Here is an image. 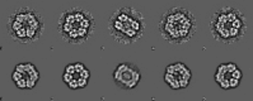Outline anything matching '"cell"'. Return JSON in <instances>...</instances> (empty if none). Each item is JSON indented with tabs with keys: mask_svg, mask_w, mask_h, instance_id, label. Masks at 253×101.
I'll return each instance as SVG.
<instances>
[{
	"mask_svg": "<svg viewBox=\"0 0 253 101\" xmlns=\"http://www.w3.org/2000/svg\"><path fill=\"white\" fill-rule=\"evenodd\" d=\"M112 80L119 89L125 91L134 90L141 81V71L135 63L121 62L113 70Z\"/></svg>",
	"mask_w": 253,
	"mask_h": 101,
	"instance_id": "6",
	"label": "cell"
},
{
	"mask_svg": "<svg viewBox=\"0 0 253 101\" xmlns=\"http://www.w3.org/2000/svg\"><path fill=\"white\" fill-rule=\"evenodd\" d=\"M246 15L234 6H221L212 14L210 22V30L216 41L233 45L241 41L247 32Z\"/></svg>",
	"mask_w": 253,
	"mask_h": 101,
	"instance_id": "5",
	"label": "cell"
},
{
	"mask_svg": "<svg viewBox=\"0 0 253 101\" xmlns=\"http://www.w3.org/2000/svg\"><path fill=\"white\" fill-rule=\"evenodd\" d=\"M161 36L172 45H183L197 32V19L182 6H173L162 14L158 24Z\"/></svg>",
	"mask_w": 253,
	"mask_h": 101,
	"instance_id": "1",
	"label": "cell"
},
{
	"mask_svg": "<svg viewBox=\"0 0 253 101\" xmlns=\"http://www.w3.org/2000/svg\"><path fill=\"white\" fill-rule=\"evenodd\" d=\"M57 30L61 38L70 45H83L95 30V19L88 10L72 6L60 14Z\"/></svg>",
	"mask_w": 253,
	"mask_h": 101,
	"instance_id": "4",
	"label": "cell"
},
{
	"mask_svg": "<svg viewBox=\"0 0 253 101\" xmlns=\"http://www.w3.org/2000/svg\"><path fill=\"white\" fill-rule=\"evenodd\" d=\"M5 28L13 41L21 45H31L43 34L45 21L36 9L21 6L8 17Z\"/></svg>",
	"mask_w": 253,
	"mask_h": 101,
	"instance_id": "2",
	"label": "cell"
},
{
	"mask_svg": "<svg viewBox=\"0 0 253 101\" xmlns=\"http://www.w3.org/2000/svg\"><path fill=\"white\" fill-rule=\"evenodd\" d=\"M12 81L21 90H32L40 81V71L32 62H22L15 65L12 72Z\"/></svg>",
	"mask_w": 253,
	"mask_h": 101,
	"instance_id": "10",
	"label": "cell"
},
{
	"mask_svg": "<svg viewBox=\"0 0 253 101\" xmlns=\"http://www.w3.org/2000/svg\"><path fill=\"white\" fill-rule=\"evenodd\" d=\"M90 80L89 69L83 62H73L65 66L63 72V82L69 89L83 90Z\"/></svg>",
	"mask_w": 253,
	"mask_h": 101,
	"instance_id": "9",
	"label": "cell"
},
{
	"mask_svg": "<svg viewBox=\"0 0 253 101\" xmlns=\"http://www.w3.org/2000/svg\"><path fill=\"white\" fill-rule=\"evenodd\" d=\"M243 80L241 67L234 62L220 63L214 74V81L223 90H234L239 87Z\"/></svg>",
	"mask_w": 253,
	"mask_h": 101,
	"instance_id": "8",
	"label": "cell"
},
{
	"mask_svg": "<svg viewBox=\"0 0 253 101\" xmlns=\"http://www.w3.org/2000/svg\"><path fill=\"white\" fill-rule=\"evenodd\" d=\"M145 29V17L134 6H121L108 19L111 36L122 45H132L137 42L144 36Z\"/></svg>",
	"mask_w": 253,
	"mask_h": 101,
	"instance_id": "3",
	"label": "cell"
},
{
	"mask_svg": "<svg viewBox=\"0 0 253 101\" xmlns=\"http://www.w3.org/2000/svg\"><path fill=\"white\" fill-rule=\"evenodd\" d=\"M192 80V71L186 63L174 62L166 67L163 81L172 90H183L188 87Z\"/></svg>",
	"mask_w": 253,
	"mask_h": 101,
	"instance_id": "7",
	"label": "cell"
}]
</instances>
